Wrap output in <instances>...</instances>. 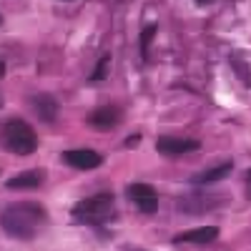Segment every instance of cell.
<instances>
[{"label":"cell","mask_w":251,"mask_h":251,"mask_svg":"<svg viewBox=\"0 0 251 251\" xmlns=\"http://www.w3.org/2000/svg\"><path fill=\"white\" fill-rule=\"evenodd\" d=\"M113 211V196L111 194H96V196H88L78 201L73 208H71V219L80 226H96V224H103Z\"/></svg>","instance_id":"3957f363"},{"label":"cell","mask_w":251,"mask_h":251,"mask_svg":"<svg viewBox=\"0 0 251 251\" xmlns=\"http://www.w3.org/2000/svg\"><path fill=\"white\" fill-rule=\"evenodd\" d=\"M0 23H3V18H0Z\"/></svg>","instance_id":"d6986e66"},{"label":"cell","mask_w":251,"mask_h":251,"mask_svg":"<svg viewBox=\"0 0 251 251\" xmlns=\"http://www.w3.org/2000/svg\"><path fill=\"white\" fill-rule=\"evenodd\" d=\"M231 169H234V166L226 161V163H221V166H214V169H206V171L196 174V176L191 178V183H194V186H208V183H219V181H224L228 174H231Z\"/></svg>","instance_id":"30bf717a"},{"label":"cell","mask_w":251,"mask_h":251,"mask_svg":"<svg viewBox=\"0 0 251 251\" xmlns=\"http://www.w3.org/2000/svg\"><path fill=\"white\" fill-rule=\"evenodd\" d=\"M219 239V226H199V228H188V231L178 234L174 239V244H211Z\"/></svg>","instance_id":"ba28073f"},{"label":"cell","mask_w":251,"mask_h":251,"mask_svg":"<svg viewBox=\"0 0 251 251\" xmlns=\"http://www.w3.org/2000/svg\"><path fill=\"white\" fill-rule=\"evenodd\" d=\"M246 196L251 199V169L246 171Z\"/></svg>","instance_id":"2e32d148"},{"label":"cell","mask_w":251,"mask_h":251,"mask_svg":"<svg viewBox=\"0 0 251 251\" xmlns=\"http://www.w3.org/2000/svg\"><path fill=\"white\" fill-rule=\"evenodd\" d=\"M214 0H196V5H201V8H206V5H211Z\"/></svg>","instance_id":"e0dca14e"},{"label":"cell","mask_w":251,"mask_h":251,"mask_svg":"<svg viewBox=\"0 0 251 251\" xmlns=\"http://www.w3.org/2000/svg\"><path fill=\"white\" fill-rule=\"evenodd\" d=\"M0 146L15 156H30L38 149V136L23 118H5L0 123Z\"/></svg>","instance_id":"7a4b0ae2"},{"label":"cell","mask_w":251,"mask_h":251,"mask_svg":"<svg viewBox=\"0 0 251 251\" xmlns=\"http://www.w3.org/2000/svg\"><path fill=\"white\" fill-rule=\"evenodd\" d=\"M156 25H149V28H143V33H141V55L143 58H149V46H151V38L156 35Z\"/></svg>","instance_id":"4fadbf2b"},{"label":"cell","mask_w":251,"mask_h":251,"mask_svg":"<svg viewBox=\"0 0 251 251\" xmlns=\"http://www.w3.org/2000/svg\"><path fill=\"white\" fill-rule=\"evenodd\" d=\"M5 75V66H3V60H0V78Z\"/></svg>","instance_id":"ac0fdd59"},{"label":"cell","mask_w":251,"mask_h":251,"mask_svg":"<svg viewBox=\"0 0 251 251\" xmlns=\"http://www.w3.org/2000/svg\"><path fill=\"white\" fill-rule=\"evenodd\" d=\"M231 66H234L236 73H241V78H244L246 86H251V73H249V68H246V63H244L241 58H234V60H231Z\"/></svg>","instance_id":"5bb4252c"},{"label":"cell","mask_w":251,"mask_h":251,"mask_svg":"<svg viewBox=\"0 0 251 251\" xmlns=\"http://www.w3.org/2000/svg\"><path fill=\"white\" fill-rule=\"evenodd\" d=\"M63 161L73 169H80V171H91V169H98L103 163V156L96 153V151H88V149H73V151H66L63 153Z\"/></svg>","instance_id":"52a82bcc"},{"label":"cell","mask_w":251,"mask_h":251,"mask_svg":"<svg viewBox=\"0 0 251 251\" xmlns=\"http://www.w3.org/2000/svg\"><path fill=\"white\" fill-rule=\"evenodd\" d=\"M33 108H35L38 118L43 121V123H55V118L60 113V103L50 93H40V96L33 98Z\"/></svg>","instance_id":"9c48e42d"},{"label":"cell","mask_w":251,"mask_h":251,"mask_svg":"<svg viewBox=\"0 0 251 251\" xmlns=\"http://www.w3.org/2000/svg\"><path fill=\"white\" fill-rule=\"evenodd\" d=\"M131 251H133V249H131ZM136 251H138V249H136Z\"/></svg>","instance_id":"ffe728a7"},{"label":"cell","mask_w":251,"mask_h":251,"mask_svg":"<svg viewBox=\"0 0 251 251\" xmlns=\"http://www.w3.org/2000/svg\"><path fill=\"white\" fill-rule=\"evenodd\" d=\"M108 63H111V55H103V58L98 60L96 71L91 73V83H98V80H103V78L108 75Z\"/></svg>","instance_id":"7c38bea8"},{"label":"cell","mask_w":251,"mask_h":251,"mask_svg":"<svg viewBox=\"0 0 251 251\" xmlns=\"http://www.w3.org/2000/svg\"><path fill=\"white\" fill-rule=\"evenodd\" d=\"M199 141L194 138H174V136H161L156 141V149L163 156H183V153H194L199 151Z\"/></svg>","instance_id":"5b68a950"},{"label":"cell","mask_w":251,"mask_h":251,"mask_svg":"<svg viewBox=\"0 0 251 251\" xmlns=\"http://www.w3.org/2000/svg\"><path fill=\"white\" fill-rule=\"evenodd\" d=\"M118 121H121V111L116 106H98L86 118V123L91 126V128H96V131H111V128L118 126Z\"/></svg>","instance_id":"8992f818"},{"label":"cell","mask_w":251,"mask_h":251,"mask_svg":"<svg viewBox=\"0 0 251 251\" xmlns=\"http://www.w3.org/2000/svg\"><path fill=\"white\" fill-rule=\"evenodd\" d=\"M138 141H141V136L136 133V136H131L128 141H126V149H133V146H138Z\"/></svg>","instance_id":"9a60e30c"},{"label":"cell","mask_w":251,"mask_h":251,"mask_svg":"<svg viewBox=\"0 0 251 251\" xmlns=\"http://www.w3.org/2000/svg\"><path fill=\"white\" fill-rule=\"evenodd\" d=\"M46 208L40 203H33V201H20V203H10L8 208H3L0 214V226L3 231L13 239H20V241H30L38 228L46 224Z\"/></svg>","instance_id":"6da1fadb"},{"label":"cell","mask_w":251,"mask_h":251,"mask_svg":"<svg viewBox=\"0 0 251 251\" xmlns=\"http://www.w3.org/2000/svg\"><path fill=\"white\" fill-rule=\"evenodd\" d=\"M43 183V171H23L13 178H8V188L10 191H25V188H38Z\"/></svg>","instance_id":"8fae6325"},{"label":"cell","mask_w":251,"mask_h":251,"mask_svg":"<svg viewBox=\"0 0 251 251\" xmlns=\"http://www.w3.org/2000/svg\"><path fill=\"white\" fill-rule=\"evenodd\" d=\"M126 196H128V201L143 214H156L158 211V196L153 191V186H149V183H131L126 188Z\"/></svg>","instance_id":"277c9868"}]
</instances>
